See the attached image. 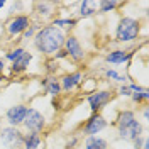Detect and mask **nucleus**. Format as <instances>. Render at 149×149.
I'll list each match as a JSON object with an SVG mask.
<instances>
[{
  "label": "nucleus",
  "instance_id": "nucleus-11",
  "mask_svg": "<svg viewBox=\"0 0 149 149\" xmlns=\"http://www.w3.org/2000/svg\"><path fill=\"white\" fill-rule=\"evenodd\" d=\"M31 59H32V54H31V53H27V51H24V53H22V56H19L15 61H12V63H14V65H12V70H14V73L24 71V70H26V68L29 66Z\"/></svg>",
  "mask_w": 149,
  "mask_h": 149
},
{
  "label": "nucleus",
  "instance_id": "nucleus-4",
  "mask_svg": "<svg viewBox=\"0 0 149 149\" xmlns=\"http://www.w3.org/2000/svg\"><path fill=\"white\" fill-rule=\"evenodd\" d=\"M0 137H2V142L7 146V148H17L20 146L22 142H24V137H22V134L19 132L15 127H7V129H2L0 132Z\"/></svg>",
  "mask_w": 149,
  "mask_h": 149
},
{
  "label": "nucleus",
  "instance_id": "nucleus-5",
  "mask_svg": "<svg viewBox=\"0 0 149 149\" xmlns=\"http://www.w3.org/2000/svg\"><path fill=\"white\" fill-rule=\"evenodd\" d=\"M107 127V122L103 119L100 113H93L92 117L86 120V125H85V134H88V136H95V134H98L100 130H103Z\"/></svg>",
  "mask_w": 149,
  "mask_h": 149
},
{
  "label": "nucleus",
  "instance_id": "nucleus-21",
  "mask_svg": "<svg viewBox=\"0 0 149 149\" xmlns=\"http://www.w3.org/2000/svg\"><path fill=\"white\" fill-rule=\"evenodd\" d=\"M22 53H24V49H22V47H17L15 51H12L10 54H7V59H10V61H15L19 56H22Z\"/></svg>",
  "mask_w": 149,
  "mask_h": 149
},
{
  "label": "nucleus",
  "instance_id": "nucleus-30",
  "mask_svg": "<svg viewBox=\"0 0 149 149\" xmlns=\"http://www.w3.org/2000/svg\"><path fill=\"white\" fill-rule=\"evenodd\" d=\"M3 66H5V65H3V61H0V71L3 70Z\"/></svg>",
  "mask_w": 149,
  "mask_h": 149
},
{
  "label": "nucleus",
  "instance_id": "nucleus-17",
  "mask_svg": "<svg viewBox=\"0 0 149 149\" xmlns=\"http://www.w3.org/2000/svg\"><path fill=\"white\" fill-rule=\"evenodd\" d=\"M93 12H97L95 10V3L93 2H88V0H85L83 3H81V10H80V14L86 17V15H92Z\"/></svg>",
  "mask_w": 149,
  "mask_h": 149
},
{
  "label": "nucleus",
  "instance_id": "nucleus-2",
  "mask_svg": "<svg viewBox=\"0 0 149 149\" xmlns=\"http://www.w3.org/2000/svg\"><path fill=\"white\" fill-rule=\"evenodd\" d=\"M139 31H141V26L136 19H130V17H125L122 19L117 26V39L120 42H127V41H132L139 36Z\"/></svg>",
  "mask_w": 149,
  "mask_h": 149
},
{
  "label": "nucleus",
  "instance_id": "nucleus-24",
  "mask_svg": "<svg viewBox=\"0 0 149 149\" xmlns=\"http://www.w3.org/2000/svg\"><path fill=\"white\" fill-rule=\"evenodd\" d=\"M56 70H58V61H56V59H51V61L47 63V71H49V73H54Z\"/></svg>",
  "mask_w": 149,
  "mask_h": 149
},
{
  "label": "nucleus",
  "instance_id": "nucleus-22",
  "mask_svg": "<svg viewBox=\"0 0 149 149\" xmlns=\"http://www.w3.org/2000/svg\"><path fill=\"white\" fill-rule=\"evenodd\" d=\"M76 24V20H68V19H63V20H54V27H58V26H74Z\"/></svg>",
  "mask_w": 149,
  "mask_h": 149
},
{
  "label": "nucleus",
  "instance_id": "nucleus-9",
  "mask_svg": "<svg viewBox=\"0 0 149 149\" xmlns=\"http://www.w3.org/2000/svg\"><path fill=\"white\" fill-rule=\"evenodd\" d=\"M26 113H27V107H24V105H15V107L9 109V112H7V119H9V122L12 124V125H19V124L24 122Z\"/></svg>",
  "mask_w": 149,
  "mask_h": 149
},
{
  "label": "nucleus",
  "instance_id": "nucleus-12",
  "mask_svg": "<svg viewBox=\"0 0 149 149\" xmlns=\"http://www.w3.org/2000/svg\"><path fill=\"white\" fill-rule=\"evenodd\" d=\"M81 78H83V74L80 73V71L63 76V88H65V90H71V88H74L76 85L81 81Z\"/></svg>",
  "mask_w": 149,
  "mask_h": 149
},
{
  "label": "nucleus",
  "instance_id": "nucleus-1",
  "mask_svg": "<svg viewBox=\"0 0 149 149\" xmlns=\"http://www.w3.org/2000/svg\"><path fill=\"white\" fill-rule=\"evenodd\" d=\"M65 34L61 29L54 27V26H47L42 27L34 37V44L36 47L44 53V54H54L61 47L65 46Z\"/></svg>",
  "mask_w": 149,
  "mask_h": 149
},
{
  "label": "nucleus",
  "instance_id": "nucleus-25",
  "mask_svg": "<svg viewBox=\"0 0 149 149\" xmlns=\"http://www.w3.org/2000/svg\"><path fill=\"white\" fill-rule=\"evenodd\" d=\"M36 7H37V10H39V14H47V9H49L47 3H41V2L37 3Z\"/></svg>",
  "mask_w": 149,
  "mask_h": 149
},
{
  "label": "nucleus",
  "instance_id": "nucleus-16",
  "mask_svg": "<svg viewBox=\"0 0 149 149\" xmlns=\"http://www.w3.org/2000/svg\"><path fill=\"white\" fill-rule=\"evenodd\" d=\"M39 144H41V137H39V134H29L27 137L24 139V146H26V149H37L39 148Z\"/></svg>",
  "mask_w": 149,
  "mask_h": 149
},
{
  "label": "nucleus",
  "instance_id": "nucleus-29",
  "mask_svg": "<svg viewBox=\"0 0 149 149\" xmlns=\"http://www.w3.org/2000/svg\"><path fill=\"white\" fill-rule=\"evenodd\" d=\"M134 142H136V149H141V142H142V139H141V137H137Z\"/></svg>",
  "mask_w": 149,
  "mask_h": 149
},
{
  "label": "nucleus",
  "instance_id": "nucleus-14",
  "mask_svg": "<svg viewBox=\"0 0 149 149\" xmlns=\"http://www.w3.org/2000/svg\"><path fill=\"white\" fill-rule=\"evenodd\" d=\"M85 149H107V141L97 136H90L85 142Z\"/></svg>",
  "mask_w": 149,
  "mask_h": 149
},
{
  "label": "nucleus",
  "instance_id": "nucleus-7",
  "mask_svg": "<svg viewBox=\"0 0 149 149\" xmlns=\"http://www.w3.org/2000/svg\"><path fill=\"white\" fill-rule=\"evenodd\" d=\"M141 132H142V125H141L137 120L130 122L129 125H125V127H120V129H119L120 137L122 139H125V141H136L137 137H141Z\"/></svg>",
  "mask_w": 149,
  "mask_h": 149
},
{
  "label": "nucleus",
  "instance_id": "nucleus-32",
  "mask_svg": "<svg viewBox=\"0 0 149 149\" xmlns=\"http://www.w3.org/2000/svg\"><path fill=\"white\" fill-rule=\"evenodd\" d=\"M2 80H3V76H2V73H0V81H2Z\"/></svg>",
  "mask_w": 149,
  "mask_h": 149
},
{
  "label": "nucleus",
  "instance_id": "nucleus-18",
  "mask_svg": "<svg viewBox=\"0 0 149 149\" xmlns=\"http://www.w3.org/2000/svg\"><path fill=\"white\" fill-rule=\"evenodd\" d=\"M119 3L115 2V0H103V2H100V10L102 12H109V10L115 9Z\"/></svg>",
  "mask_w": 149,
  "mask_h": 149
},
{
  "label": "nucleus",
  "instance_id": "nucleus-10",
  "mask_svg": "<svg viewBox=\"0 0 149 149\" xmlns=\"http://www.w3.org/2000/svg\"><path fill=\"white\" fill-rule=\"evenodd\" d=\"M27 27H29V17H27V15H17L14 20H10L9 32L12 34V36H15V34L24 32Z\"/></svg>",
  "mask_w": 149,
  "mask_h": 149
},
{
  "label": "nucleus",
  "instance_id": "nucleus-26",
  "mask_svg": "<svg viewBox=\"0 0 149 149\" xmlns=\"http://www.w3.org/2000/svg\"><path fill=\"white\" fill-rule=\"evenodd\" d=\"M34 31H36V27H27L26 31H24V37L27 39V37H31L32 34H34Z\"/></svg>",
  "mask_w": 149,
  "mask_h": 149
},
{
  "label": "nucleus",
  "instance_id": "nucleus-15",
  "mask_svg": "<svg viewBox=\"0 0 149 149\" xmlns=\"http://www.w3.org/2000/svg\"><path fill=\"white\" fill-rule=\"evenodd\" d=\"M134 120H136V117H134V112L125 110V112H122L120 115H119V119H117V125H119V129H120V127L129 125L130 122H134Z\"/></svg>",
  "mask_w": 149,
  "mask_h": 149
},
{
  "label": "nucleus",
  "instance_id": "nucleus-6",
  "mask_svg": "<svg viewBox=\"0 0 149 149\" xmlns=\"http://www.w3.org/2000/svg\"><path fill=\"white\" fill-rule=\"evenodd\" d=\"M65 51L68 53V56H71L74 61H81L85 58V53H83V47L80 46L78 39L76 37H68L65 39Z\"/></svg>",
  "mask_w": 149,
  "mask_h": 149
},
{
  "label": "nucleus",
  "instance_id": "nucleus-3",
  "mask_svg": "<svg viewBox=\"0 0 149 149\" xmlns=\"http://www.w3.org/2000/svg\"><path fill=\"white\" fill-rule=\"evenodd\" d=\"M22 124H24L32 134H39L41 130L44 129V125H46V119H44V115L39 113L36 109H27L26 119H24Z\"/></svg>",
  "mask_w": 149,
  "mask_h": 149
},
{
  "label": "nucleus",
  "instance_id": "nucleus-27",
  "mask_svg": "<svg viewBox=\"0 0 149 149\" xmlns=\"http://www.w3.org/2000/svg\"><path fill=\"white\" fill-rule=\"evenodd\" d=\"M66 56H68V53H66L65 49H59V51L56 53V59H58V58H66Z\"/></svg>",
  "mask_w": 149,
  "mask_h": 149
},
{
  "label": "nucleus",
  "instance_id": "nucleus-19",
  "mask_svg": "<svg viewBox=\"0 0 149 149\" xmlns=\"http://www.w3.org/2000/svg\"><path fill=\"white\" fill-rule=\"evenodd\" d=\"M148 98H149V92H148V90L132 93V100H134V102H142V100H148Z\"/></svg>",
  "mask_w": 149,
  "mask_h": 149
},
{
  "label": "nucleus",
  "instance_id": "nucleus-13",
  "mask_svg": "<svg viewBox=\"0 0 149 149\" xmlns=\"http://www.w3.org/2000/svg\"><path fill=\"white\" fill-rule=\"evenodd\" d=\"M132 58V53H127V51H113L107 56V61L109 63H113V65H119V63H124Z\"/></svg>",
  "mask_w": 149,
  "mask_h": 149
},
{
  "label": "nucleus",
  "instance_id": "nucleus-20",
  "mask_svg": "<svg viewBox=\"0 0 149 149\" xmlns=\"http://www.w3.org/2000/svg\"><path fill=\"white\" fill-rule=\"evenodd\" d=\"M46 85H47V93H51V95H58L59 90H61V86L56 83L54 80H53V81H49V83L46 81Z\"/></svg>",
  "mask_w": 149,
  "mask_h": 149
},
{
  "label": "nucleus",
  "instance_id": "nucleus-23",
  "mask_svg": "<svg viewBox=\"0 0 149 149\" xmlns=\"http://www.w3.org/2000/svg\"><path fill=\"white\" fill-rule=\"evenodd\" d=\"M107 76H109V78H113V80H117V81H124V80H125L124 76L117 74L115 71H113V70H109V71H107Z\"/></svg>",
  "mask_w": 149,
  "mask_h": 149
},
{
  "label": "nucleus",
  "instance_id": "nucleus-8",
  "mask_svg": "<svg viewBox=\"0 0 149 149\" xmlns=\"http://www.w3.org/2000/svg\"><path fill=\"white\" fill-rule=\"evenodd\" d=\"M112 98V93L110 92H97L93 93L92 97L88 98V103H90V109L93 112H98L102 107H105L109 100Z\"/></svg>",
  "mask_w": 149,
  "mask_h": 149
},
{
  "label": "nucleus",
  "instance_id": "nucleus-31",
  "mask_svg": "<svg viewBox=\"0 0 149 149\" xmlns=\"http://www.w3.org/2000/svg\"><path fill=\"white\" fill-rule=\"evenodd\" d=\"M2 7H3V2H0V9H2Z\"/></svg>",
  "mask_w": 149,
  "mask_h": 149
},
{
  "label": "nucleus",
  "instance_id": "nucleus-28",
  "mask_svg": "<svg viewBox=\"0 0 149 149\" xmlns=\"http://www.w3.org/2000/svg\"><path fill=\"white\" fill-rule=\"evenodd\" d=\"M120 95H130L129 86H122V88H120Z\"/></svg>",
  "mask_w": 149,
  "mask_h": 149
}]
</instances>
